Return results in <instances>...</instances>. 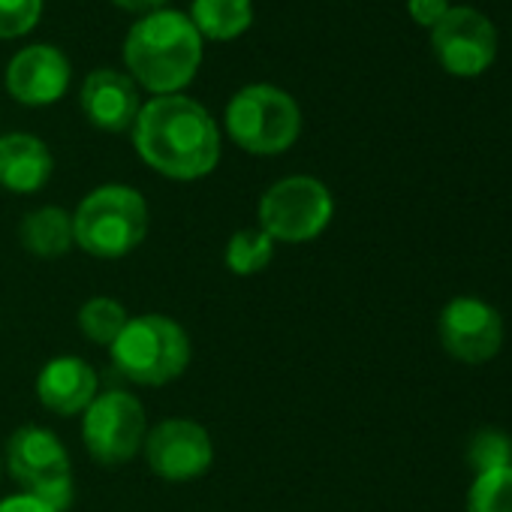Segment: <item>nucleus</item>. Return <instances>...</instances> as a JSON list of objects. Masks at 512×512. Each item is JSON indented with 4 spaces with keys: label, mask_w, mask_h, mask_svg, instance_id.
Returning <instances> with one entry per match:
<instances>
[{
    "label": "nucleus",
    "mask_w": 512,
    "mask_h": 512,
    "mask_svg": "<svg viewBox=\"0 0 512 512\" xmlns=\"http://www.w3.org/2000/svg\"><path fill=\"white\" fill-rule=\"evenodd\" d=\"M145 235L148 202L127 184H103L91 190L73 214L76 244L100 260H118L133 253Z\"/></svg>",
    "instance_id": "3"
},
{
    "label": "nucleus",
    "mask_w": 512,
    "mask_h": 512,
    "mask_svg": "<svg viewBox=\"0 0 512 512\" xmlns=\"http://www.w3.org/2000/svg\"><path fill=\"white\" fill-rule=\"evenodd\" d=\"M431 49L449 76L476 79L497 58V31L479 10L449 7V13L431 28Z\"/></svg>",
    "instance_id": "9"
},
{
    "label": "nucleus",
    "mask_w": 512,
    "mask_h": 512,
    "mask_svg": "<svg viewBox=\"0 0 512 512\" xmlns=\"http://www.w3.org/2000/svg\"><path fill=\"white\" fill-rule=\"evenodd\" d=\"M19 238H22V247L34 256H40V260H58V256H64L76 244L73 214H67L58 205L37 208V211L25 214V220L19 226Z\"/></svg>",
    "instance_id": "16"
},
{
    "label": "nucleus",
    "mask_w": 512,
    "mask_h": 512,
    "mask_svg": "<svg viewBox=\"0 0 512 512\" xmlns=\"http://www.w3.org/2000/svg\"><path fill=\"white\" fill-rule=\"evenodd\" d=\"M0 512H58L55 506H49L46 500L34 497V494H10L0 500Z\"/></svg>",
    "instance_id": "24"
},
{
    "label": "nucleus",
    "mask_w": 512,
    "mask_h": 512,
    "mask_svg": "<svg viewBox=\"0 0 512 512\" xmlns=\"http://www.w3.org/2000/svg\"><path fill=\"white\" fill-rule=\"evenodd\" d=\"M0 473H4V461H0Z\"/></svg>",
    "instance_id": "26"
},
{
    "label": "nucleus",
    "mask_w": 512,
    "mask_h": 512,
    "mask_svg": "<svg viewBox=\"0 0 512 512\" xmlns=\"http://www.w3.org/2000/svg\"><path fill=\"white\" fill-rule=\"evenodd\" d=\"M55 160L43 139L31 133L0 136V187L13 193H37L52 178Z\"/></svg>",
    "instance_id": "15"
},
{
    "label": "nucleus",
    "mask_w": 512,
    "mask_h": 512,
    "mask_svg": "<svg viewBox=\"0 0 512 512\" xmlns=\"http://www.w3.org/2000/svg\"><path fill=\"white\" fill-rule=\"evenodd\" d=\"M133 145L142 163L172 181H196L220 163V130L211 112L184 97L148 100L133 124Z\"/></svg>",
    "instance_id": "1"
},
{
    "label": "nucleus",
    "mask_w": 512,
    "mask_h": 512,
    "mask_svg": "<svg viewBox=\"0 0 512 512\" xmlns=\"http://www.w3.org/2000/svg\"><path fill=\"white\" fill-rule=\"evenodd\" d=\"M275 260V241L256 226V229H238L226 244V269L238 278L260 275Z\"/></svg>",
    "instance_id": "18"
},
{
    "label": "nucleus",
    "mask_w": 512,
    "mask_h": 512,
    "mask_svg": "<svg viewBox=\"0 0 512 512\" xmlns=\"http://www.w3.org/2000/svg\"><path fill=\"white\" fill-rule=\"evenodd\" d=\"M127 320H130L127 308L118 299H109V296H94L79 311V329L97 347H112L115 338L124 332Z\"/></svg>",
    "instance_id": "19"
},
{
    "label": "nucleus",
    "mask_w": 512,
    "mask_h": 512,
    "mask_svg": "<svg viewBox=\"0 0 512 512\" xmlns=\"http://www.w3.org/2000/svg\"><path fill=\"white\" fill-rule=\"evenodd\" d=\"M190 22L202 40L229 43L253 22V0H193Z\"/></svg>",
    "instance_id": "17"
},
{
    "label": "nucleus",
    "mask_w": 512,
    "mask_h": 512,
    "mask_svg": "<svg viewBox=\"0 0 512 512\" xmlns=\"http://www.w3.org/2000/svg\"><path fill=\"white\" fill-rule=\"evenodd\" d=\"M467 467L479 476L488 470L512 467V437L500 428H479L467 443Z\"/></svg>",
    "instance_id": "20"
},
{
    "label": "nucleus",
    "mask_w": 512,
    "mask_h": 512,
    "mask_svg": "<svg viewBox=\"0 0 512 512\" xmlns=\"http://www.w3.org/2000/svg\"><path fill=\"white\" fill-rule=\"evenodd\" d=\"M7 467L13 479L34 494L55 506L58 512L70 509L73 503V464L67 446L58 440L55 431L40 425H25L13 431L7 440Z\"/></svg>",
    "instance_id": "7"
},
{
    "label": "nucleus",
    "mask_w": 512,
    "mask_h": 512,
    "mask_svg": "<svg viewBox=\"0 0 512 512\" xmlns=\"http://www.w3.org/2000/svg\"><path fill=\"white\" fill-rule=\"evenodd\" d=\"M124 64L139 88L169 97L187 88L202 64V37L190 16L157 10L142 16L124 40Z\"/></svg>",
    "instance_id": "2"
},
{
    "label": "nucleus",
    "mask_w": 512,
    "mask_h": 512,
    "mask_svg": "<svg viewBox=\"0 0 512 512\" xmlns=\"http://www.w3.org/2000/svg\"><path fill=\"white\" fill-rule=\"evenodd\" d=\"M148 437V416L133 392H100L82 413V440L97 464L115 467L133 461Z\"/></svg>",
    "instance_id": "8"
},
{
    "label": "nucleus",
    "mask_w": 512,
    "mask_h": 512,
    "mask_svg": "<svg viewBox=\"0 0 512 512\" xmlns=\"http://www.w3.org/2000/svg\"><path fill=\"white\" fill-rule=\"evenodd\" d=\"M467 512H512V467L479 473L467 491Z\"/></svg>",
    "instance_id": "21"
},
{
    "label": "nucleus",
    "mask_w": 512,
    "mask_h": 512,
    "mask_svg": "<svg viewBox=\"0 0 512 512\" xmlns=\"http://www.w3.org/2000/svg\"><path fill=\"white\" fill-rule=\"evenodd\" d=\"M43 16V0H0V40L25 37Z\"/></svg>",
    "instance_id": "22"
},
{
    "label": "nucleus",
    "mask_w": 512,
    "mask_h": 512,
    "mask_svg": "<svg viewBox=\"0 0 512 512\" xmlns=\"http://www.w3.org/2000/svg\"><path fill=\"white\" fill-rule=\"evenodd\" d=\"M109 353L115 368L139 386H166L178 380L193 356L187 332L163 314L130 317Z\"/></svg>",
    "instance_id": "4"
},
{
    "label": "nucleus",
    "mask_w": 512,
    "mask_h": 512,
    "mask_svg": "<svg viewBox=\"0 0 512 512\" xmlns=\"http://www.w3.org/2000/svg\"><path fill=\"white\" fill-rule=\"evenodd\" d=\"M226 133L247 154H284L302 133V109L275 85H247L226 106Z\"/></svg>",
    "instance_id": "5"
},
{
    "label": "nucleus",
    "mask_w": 512,
    "mask_h": 512,
    "mask_svg": "<svg viewBox=\"0 0 512 512\" xmlns=\"http://www.w3.org/2000/svg\"><path fill=\"white\" fill-rule=\"evenodd\" d=\"M82 109L97 130L106 133L133 130L136 115L142 109L139 85L118 70H94L82 82Z\"/></svg>",
    "instance_id": "13"
},
{
    "label": "nucleus",
    "mask_w": 512,
    "mask_h": 512,
    "mask_svg": "<svg viewBox=\"0 0 512 512\" xmlns=\"http://www.w3.org/2000/svg\"><path fill=\"white\" fill-rule=\"evenodd\" d=\"M449 0H407V13L419 28H434L446 13H449Z\"/></svg>",
    "instance_id": "23"
},
{
    "label": "nucleus",
    "mask_w": 512,
    "mask_h": 512,
    "mask_svg": "<svg viewBox=\"0 0 512 512\" xmlns=\"http://www.w3.org/2000/svg\"><path fill=\"white\" fill-rule=\"evenodd\" d=\"M97 371L79 356H58L49 359L37 377V398L46 410L58 416H76L91 407L100 395Z\"/></svg>",
    "instance_id": "14"
},
{
    "label": "nucleus",
    "mask_w": 512,
    "mask_h": 512,
    "mask_svg": "<svg viewBox=\"0 0 512 512\" xmlns=\"http://www.w3.org/2000/svg\"><path fill=\"white\" fill-rule=\"evenodd\" d=\"M145 461L166 482H190L202 476L214 461L211 434L193 419H163L148 428Z\"/></svg>",
    "instance_id": "11"
},
{
    "label": "nucleus",
    "mask_w": 512,
    "mask_h": 512,
    "mask_svg": "<svg viewBox=\"0 0 512 512\" xmlns=\"http://www.w3.org/2000/svg\"><path fill=\"white\" fill-rule=\"evenodd\" d=\"M332 214H335V199L329 187L311 175L281 178L263 193L260 208H256L260 229L272 241H287V244L314 241L317 235L326 232Z\"/></svg>",
    "instance_id": "6"
},
{
    "label": "nucleus",
    "mask_w": 512,
    "mask_h": 512,
    "mask_svg": "<svg viewBox=\"0 0 512 512\" xmlns=\"http://www.w3.org/2000/svg\"><path fill=\"white\" fill-rule=\"evenodd\" d=\"M70 61L55 46H28L7 67V91L22 106H52L70 88Z\"/></svg>",
    "instance_id": "12"
},
{
    "label": "nucleus",
    "mask_w": 512,
    "mask_h": 512,
    "mask_svg": "<svg viewBox=\"0 0 512 512\" xmlns=\"http://www.w3.org/2000/svg\"><path fill=\"white\" fill-rule=\"evenodd\" d=\"M115 7L127 10V13H142V16H151L157 10H163L166 0H112Z\"/></svg>",
    "instance_id": "25"
},
{
    "label": "nucleus",
    "mask_w": 512,
    "mask_h": 512,
    "mask_svg": "<svg viewBox=\"0 0 512 512\" xmlns=\"http://www.w3.org/2000/svg\"><path fill=\"white\" fill-rule=\"evenodd\" d=\"M443 350L464 365H485L503 347V317L476 296H455L437 320Z\"/></svg>",
    "instance_id": "10"
}]
</instances>
